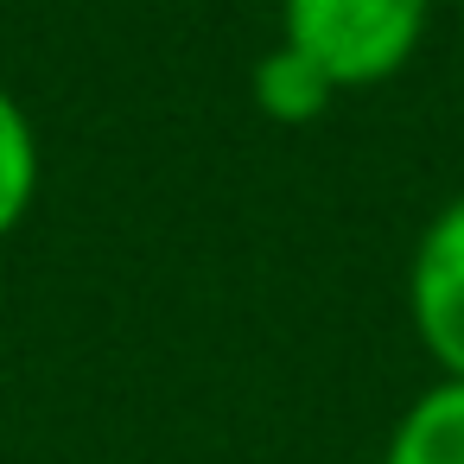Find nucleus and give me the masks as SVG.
<instances>
[{"instance_id":"nucleus-1","label":"nucleus","mask_w":464,"mask_h":464,"mask_svg":"<svg viewBox=\"0 0 464 464\" xmlns=\"http://www.w3.org/2000/svg\"><path fill=\"white\" fill-rule=\"evenodd\" d=\"M432 33V0H280V39L337 90L394 83Z\"/></svg>"},{"instance_id":"nucleus-3","label":"nucleus","mask_w":464,"mask_h":464,"mask_svg":"<svg viewBox=\"0 0 464 464\" xmlns=\"http://www.w3.org/2000/svg\"><path fill=\"white\" fill-rule=\"evenodd\" d=\"M382 464H464V382L432 375L388 426Z\"/></svg>"},{"instance_id":"nucleus-4","label":"nucleus","mask_w":464,"mask_h":464,"mask_svg":"<svg viewBox=\"0 0 464 464\" xmlns=\"http://www.w3.org/2000/svg\"><path fill=\"white\" fill-rule=\"evenodd\" d=\"M248 96H255V109H261L274 128H312V121L331 115V102H337L343 90H337L305 52H293V45L280 39V45H267V52L255 58Z\"/></svg>"},{"instance_id":"nucleus-5","label":"nucleus","mask_w":464,"mask_h":464,"mask_svg":"<svg viewBox=\"0 0 464 464\" xmlns=\"http://www.w3.org/2000/svg\"><path fill=\"white\" fill-rule=\"evenodd\" d=\"M39 179H45V153H39V134H33V115L20 109V96L0 83V242H7L33 198H39Z\"/></svg>"},{"instance_id":"nucleus-2","label":"nucleus","mask_w":464,"mask_h":464,"mask_svg":"<svg viewBox=\"0 0 464 464\" xmlns=\"http://www.w3.org/2000/svg\"><path fill=\"white\" fill-rule=\"evenodd\" d=\"M407 324L439 375L464 382V191L445 198L407 255Z\"/></svg>"}]
</instances>
